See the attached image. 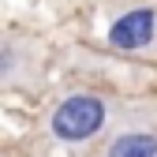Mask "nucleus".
<instances>
[{
	"instance_id": "3",
	"label": "nucleus",
	"mask_w": 157,
	"mask_h": 157,
	"mask_svg": "<svg viewBox=\"0 0 157 157\" xmlns=\"http://www.w3.org/2000/svg\"><path fill=\"white\" fill-rule=\"evenodd\" d=\"M109 153L112 157H150L157 153V139L150 131H124L116 142H109Z\"/></svg>"
},
{
	"instance_id": "1",
	"label": "nucleus",
	"mask_w": 157,
	"mask_h": 157,
	"mask_svg": "<svg viewBox=\"0 0 157 157\" xmlns=\"http://www.w3.org/2000/svg\"><path fill=\"white\" fill-rule=\"evenodd\" d=\"M105 124V101L94 94H75L52 112V135L64 142H86Z\"/></svg>"
},
{
	"instance_id": "2",
	"label": "nucleus",
	"mask_w": 157,
	"mask_h": 157,
	"mask_svg": "<svg viewBox=\"0 0 157 157\" xmlns=\"http://www.w3.org/2000/svg\"><path fill=\"white\" fill-rule=\"evenodd\" d=\"M150 41H153V11L150 8H135L109 26V45H116V49H142Z\"/></svg>"
}]
</instances>
